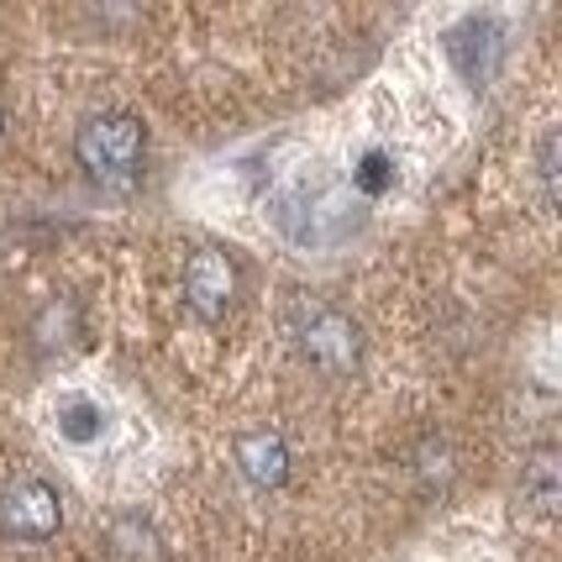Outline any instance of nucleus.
Masks as SVG:
<instances>
[{"instance_id": "f257e3e1", "label": "nucleus", "mask_w": 562, "mask_h": 562, "mask_svg": "<svg viewBox=\"0 0 562 562\" xmlns=\"http://www.w3.org/2000/svg\"><path fill=\"white\" fill-rule=\"evenodd\" d=\"M284 326H290L294 352L326 379H352L363 368V326L347 316L342 305L300 294L290 305V316H284Z\"/></svg>"}, {"instance_id": "f03ea898", "label": "nucleus", "mask_w": 562, "mask_h": 562, "mask_svg": "<svg viewBox=\"0 0 562 562\" xmlns=\"http://www.w3.org/2000/svg\"><path fill=\"white\" fill-rule=\"evenodd\" d=\"M74 158L79 169L90 173L95 184H137L147 164V126L132 116V111H100V116H85L79 132H74Z\"/></svg>"}, {"instance_id": "7ed1b4c3", "label": "nucleus", "mask_w": 562, "mask_h": 562, "mask_svg": "<svg viewBox=\"0 0 562 562\" xmlns=\"http://www.w3.org/2000/svg\"><path fill=\"white\" fill-rule=\"evenodd\" d=\"M179 290H184V305L195 311L205 326H216L237 311V294H243V269L226 247H195L184 258V273H179Z\"/></svg>"}, {"instance_id": "20e7f679", "label": "nucleus", "mask_w": 562, "mask_h": 562, "mask_svg": "<svg viewBox=\"0 0 562 562\" xmlns=\"http://www.w3.org/2000/svg\"><path fill=\"white\" fill-rule=\"evenodd\" d=\"M64 531V499L48 479H11L0 490V537L16 547H43Z\"/></svg>"}, {"instance_id": "39448f33", "label": "nucleus", "mask_w": 562, "mask_h": 562, "mask_svg": "<svg viewBox=\"0 0 562 562\" xmlns=\"http://www.w3.org/2000/svg\"><path fill=\"white\" fill-rule=\"evenodd\" d=\"M447 58L458 64V74H463L473 90H484L494 79V69H499V58H505V32H499V22H490V16H463V22L447 32Z\"/></svg>"}, {"instance_id": "423d86ee", "label": "nucleus", "mask_w": 562, "mask_h": 562, "mask_svg": "<svg viewBox=\"0 0 562 562\" xmlns=\"http://www.w3.org/2000/svg\"><path fill=\"white\" fill-rule=\"evenodd\" d=\"M232 463L243 473L252 490H279L284 479H290V441L279 437V431H243L237 447H232Z\"/></svg>"}, {"instance_id": "0eeeda50", "label": "nucleus", "mask_w": 562, "mask_h": 562, "mask_svg": "<svg viewBox=\"0 0 562 562\" xmlns=\"http://www.w3.org/2000/svg\"><path fill=\"white\" fill-rule=\"evenodd\" d=\"M85 342V311H79V300L69 294H58L48 300L37 316H32V347L43 352V358H58V352H69V347Z\"/></svg>"}, {"instance_id": "6e6552de", "label": "nucleus", "mask_w": 562, "mask_h": 562, "mask_svg": "<svg viewBox=\"0 0 562 562\" xmlns=\"http://www.w3.org/2000/svg\"><path fill=\"white\" fill-rule=\"evenodd\" d=\"M562 499V463H558V447H537L526 463H520V505L531 515H558Z\"/></svg>"}, {"instance_id": "1a4fd4ad", "label": "nucleus", "mask_w": 562, "mask_h": 562, "mask_svg": "<svg viewBox=\"0 0 562 562\" xmlns=\"http://www.w3.org/2000/svg\"><path fill=\"white\" fill-rule=\"evenodd\" d=\"M105 552H111V562H158L164 558V537L147 515L126 510L105 526Z\"/></svg>"}, {"instance_id": "9d476101", "label": "nucleus", "mask_w": 562, "mask_h": 562, "mask_svg": "<svg viewBox=\"0 0 562 562\" xmlns=\"http://www.w3.org/2000/svg\"><path fill=\"white\" fill-rule=\"evenodd\" d=\"M53 426L58 437L74 441V447H90V441L105 437V405L90 400V394H64L58 411H53Z\"/></svg>"}, {"instance_id": "9b49d317", "label": "nucleus", "mask_w": 562, "mask_h": 562, "mask_svg": "<svg viewBox=\"0 0 562 562\" xmlns=\"http://www.w3.org/2000/svg\"><path fill=\"white\" fill-rule=\"evenodd\" d=\"M394 179H400V173H394V158L384 153V147H368L363 158L352 164V190H358V195H368V200L390 195Z\"/></svg>"}, {"instance_id": "f8f14e48", "label": "nucleus", "mask_w": 562, "mask_h": 562, "mask_svg": "<svg viewBox=\"0 0 562 562\" xmlns=\"http://www.w3.org/2000/svg\"><path fill=\"white\" fill-rule=\"evenodd\" d=\"M541 184H547V205H558V132L541 137Z\"/></svg>"}]
</instances>
